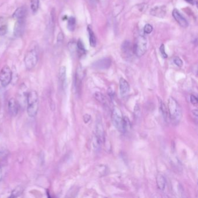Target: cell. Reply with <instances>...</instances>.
Instances as JSON below:
<instances>
[{
  "label": "cell",
  "instance_id": "cell-27",
  "mask_svg": "<svg viewBox=\"0 0 198 198\" xmlns=\"http://www.w3.org/2000/svg\"><path fill=\"white\" fill-rule=\"evenodd\" d=\"M77 49H78V51H79V53H80L81 54H83L86 52V50H85L84 44L80 40H79L77 41Z\"/></svg>",
  "mask_w": 198,
  "mask_h": 198
},
{
  "label": "cell",
  "instance_id": "cell-32",
  "mask_svg": "<svg viewBox=\"0 0 198 198\" xmlns=\"http://www.w3.org/2000/svg\"><path fill=\"white\" fill-rule=\"evenodd\" d=\"M90 119H91V116L89 115L88 114H86L83 116V120H84V122L85 123H88V122L90 120Z\"/></svg>",
  "mask_w": 198,
  "mask_h": 198
},
{
  "label": "cell",
  "instance_id": "cell-29",
  "mask_svg": "<svg viewBox=\"0 0 198 198\" xmlns=\"http://www.w3.org/2000/svg\"><path fill=\"white\" fill-rule=\"evenodd\" d=\"M153 31V27L150 24H147L144 26L143 31L146 34H150Z\"/></svg>",
  "mask_w": 198,
  "mask_h": 198
},
{
  "label": "cell",
  "instance_id": "cell-11",
  "mask_svg": "<svg viewBox=\"0 0 198 198\" xmlns=\"http://www.w3.org/2000/svg\"><path fill=\"white\" fill-rule=\"evenodd\" d=\"M173 18L177 21V22L182 27L186 28L188 26V22L187 19L183 16L177 9H174L173 11Z\"/></svg>",
  "mask_w": 198,
  "mask_h": 198
},
{
  "label": "cell",
  "instance_id": "cell-15",
  "mask_svg": "<svg viewBox=\"0 0 198 198\" xmlns=\"http://www.w3.org/2000/svg\"><path fill=\"white\" fill-rule=\"evenodd\" d=\"M119 88L120 94L123 97L127 95L130 90V86L128 83L123 78H121L120 80Z\"/></svg>",
  "mask_w": 198,
  "mask_h": 198
},
{
  "label": "cell",
  "instance_id": "cell-3",
  "mask_svg": "<svg viewBox=\"0 0 198 198\" xmlns=\"http://www.w3.org/2000/svg\"><path fill=\"white\" fill-rule=\"evenodd\" d=\"M133 53L138 56L141 57L147 50V40L143 35H139L137 38L135 43L132 46Z\"/></svg>",
  "mask_w": 198,
  "mask_h": 198
},
{
  "label": "cell",
  "instance_id": "cell-6",
  "mask_svg": "<svg viewBox=\"0 0 198 198\" xmlns=\"http://www.w3.org/2000/svg\"><path fill=\"white\" fill-rule=\"evenodd\" d=\"M12 78V72L10 67L4 66L0 71V83L2 86L6 87L10 84Z\"/></svg>",
  "mask_w": 198,
  "mask_h": 198
},
{
  "label": "cell",
  "instance_id": "cell-33",
  "mask_svg": "<svg viewBox=\"0 0 198 198\" xmlns=\"http://www.w3.org/2000/svg\"><path fill=\"white\" fill-rule=\"evenodd\" d=\"M58 42H62V41L63 40V35L62 34V33H59V34H58Z\"/></svg>",
  "mask_w": 198,
  "mask_h": 198
},
{
  "label": "cell",
  "instance_id": "cell-34",
  "mask_svg": "<svg viewBox=\"0 0 198 198\" xmlns=\"http://www.w3.org/2000/svg\"><path fill=\"white\" fill-rule=\"evenodd\" d=\"M185 1L191 5H195L196 2V0H185Z\"/></svg>",
  "mask_w": 198,
  "mask_h": 198
},
{
  "label": "cell",
  "instance_id": "cell-17",
  "mask_svg": "<svg viewBox=\"0 0 198 198\" xmlns=\"http://www.w3.org/2000/svg\"><path fill=\"white\" fill-rule=\"evenodd\" d=\"M122 51L123 53L127 56H130L132 54H134L132 46L131 43L128 41H125L122 44Z\"/></svg>",
  "mask_w": 198,
  "mask_h": 198
},
{
  "label": "cell",
  "instance_id": "cell-26",
  "mask_svg": "<svg viewBox=\"0 0 198 198\" xmlns=\"http://www.w3.org/2000/svg\"><path fill=\"white\" fill-rule=\"evenodd\" d=\"M76 26V19L73 17H71L68 20L67 27L69 30L73 31L75 29Z\"/></svg>",
  "mask_w": 198,
  "mask_h": 198
},
{
  "label": "cell",
  "instance_id": "cell-23",
  "mask_svg": "<svg viewBox=\"0 0 198 198\" xmlns=\"http://www.w3.org/2000/svg\"><path fill=\"white\" fill-rule=\"evenodd\" d=\"M23 189L22 187H19V186L17 187L16 188H15L12 191L10 197H11V198H16V197L20 196V195L23 192Z\"/></svg>",
  "mask_w": 198,
  "mask_h": 198
},
{
  "label": "cell",
  "instance_id": "cell-5",
  "mask_svg": "<svg viewBox=\"0 0 198 198\" xmlns=\"http://www.w3.org/2000/svg\"><path fill=\"white\" fill-rule=\"evenodd\" d=\"M112 123L114 126L120 132H124L123 129V116L122 112L118 107H114L112 113Z\"/></svg>",
  "mask_w": 198,
  "mask_h": 198
},
{
  "label": "cell",
  "instance_id": "cell-24",
  "mask_svg": "<svg viewBox=\"0 0 198 198\" xmlns=\"http://www.w3.org/2000/svg\"><path fill=\"white\" fill-rule=\"evenodd\" d=\"M39 4H40V0H31V10L33 12H36L38 10L39 8Z\"/></svg>",
  "mask_w": 198,
  "mask_h": 198
},
{
  "label": "cell",
  "instance_id": "cell-12",
  "mask_svg": "<svg viewBox=\"0 0 198 198\" xmlns=\"http://www.w3.org/2000/svg\"><path fill=\"white\" fill-rule=\"evenodd\" d=\"M95 136L98 138L102 142L104 139V130L102 124L101 120L98 119L95 125Z\"/></svg>",
  "mask_w": 198,
  "mask_h": 198
},
{
  "label": "cell",
  "instance_id": "cell-13",
  "mask_svg": "<svg viewBox=\"0 0 198 198\" xmlns=\"http://www.w3.org/2000/svg\"><path fill=\"white\" fill-rule=\"evenodd\" d=\"M27 14V10L25 6H20L17 8L13 14V17L17 20L25 19Z\"/></svg>",
  "mask_w": 198,
  "mask_h": 198
},
{
  "label": "cell",
  "instance_id": "cell-2",
  "mask_svg": "<svg viewBox=\"0 0 198 198\" xmlns=\"http://www.w3.org/2000/svg\"><path fill=\"white\" fill-rule=\"evenodd\" d=\"M26 105L28 116L30 117H35L38 109V95L36 91L29 92Z\"/></svg>",
  "mask_w": 198,
  "mask_h": 198
},
{
  "label": "cell",
  "instance_id": "cell-19",
  "mask_svg": "<svg viewBox=\"0 0 198 198\" xmlns=\"http://www.w3.org/2000/svg\"><path fill=\"white\" fill-rule=\"evenodd\" d=\"M87 30L89 34V41H90V44L91 46L92 47H95L97 44V39L96 37L94 34V33L92 29V27L91 26H88Z\"/></svg>",
  "mask_w": 198,
  "mask_h": 198
},
{
  "label": "cell",
  "instance_id": "cell-25",
  "mask_svg": "<svg viewBox=\"0 0 198 198\" xmlns=\"http://www.w3.org/2000/svg\"><path fill=\"white\" fill-rule=\"evenodd\" d=\"M131 128V122L129 119L126 116H123V129L124 132H125L128 129Z\"/></svg>",
  "mask_w": 198,
  "mask_h": 198
},
{
  "label": "cell",
  "instance_id": "cell-1",
  "mask_svg": "<svg viewBox=\"0 0 198 198\" xmlns=\"http://www.w3.org/2000/svg\"><path fill=\"white\" fill-rule=\"evenodd\" d=\"M168 113L171 121L173 124H178L182 117V109L177 101L170 97L168 100Z\"/></svg>",
  "mask_w": 198,
  "mask_h": 198
},
{
  "label": "cell",
  "instance_id": "cell-18",
  "mask_svg": "<svg viewBox=\"0 0 198 198\" xmlns=\"http://www.w3.org/2000/svg\"><path fill=\"white\" fill-rule=\"evenodd\" d=\"M8 21L2 16H0V36H4L8 31Z\"/></svg>",
  "mask_w": 198,
  "mask_h": 198
},
{
  "label": "cell",
  "instance_id": "cell-9",
  "mask_svg": "<svg viewBox=\"0 0 198 198\" xmlns=\"http://www.w3.org/2000/svg\"><path fill=\"white\" fill-rule=\"evenodd\" d=\"M29 92H27V88L25 84H22L20 86L19 90V94H18V100L19 105L21 106H25L27 105V98Z\"/></svg>",
  "mask_w": 198,
  "mask_h": 198
},
{
  "label": "cell",
  "instance_id": "cell-30",
  "mask_svg": "<svg viewBox=\"0 0 198 198\" xmlns=\"http://www.w3.org/2000/svg\"><path fill=\"white\" fill-rule=\"evenodd\" d=\"M160 52L163 58H168V55L165 52V48L164 44H162L160 46Z\"/></svg>",
  "mask_w": 198,
  "mask_h": 198
},
{
  "label": "cell",
  "instance_id": "cell-21",
  "mask_svg": "<svg viewBox=\"0 0 198 198\" xmlns=\"http://www.w3.org/2000/svg\"><path fill=\"white\" fill-rule=\"evenodd\" d=\"M94 97L96 100L102 104H105L107 102L106 97H105V95L101 92H95L94 95Z\"/></svg>",
  "mask_w": 198,
  "mask_h": 198
},
{
  "label": "cell",
  "instance_id": "cell-35",
  "mask_svg": "<svg viewBox=\"0 0 198 198\" xmlns=\"http://www.w3.org/2000/svg\"><path fill=\"white\" fill-rule=\"evenodd\" d=\"M192 113H193V115H194L195 117H198V112L197 109H194L193 111H192Z\"/></svg>",
  "mask_w": 198,
  "mask_h": 198
},
{
  "label": "cell",
  "instance_id": "cell-31",
  "mask_svg": "<svg viewBox=\"0 0 198 198\" xmlns=\"http://www.w3.org/2000/svg\"><path fill=\"white\" fill-rule=\"evenodd\" d=\"M190 101L192 105H197V103H198V99L195 95H191L190 96Z\"/></svg>",
  "mask_w": 198,
  "mask_h": 198
},
{
  "label": "cell",
  "instance_id": "cell-7",
  "mask_svg": "<svg viewBox=\"0 0 198 198\" xmlns=\"http://www.w3.org/2000/svg\"><path fill=\"white\" fill-rule=\"evenodd\" d=\"M19 104L15 98H12L9 99L8 102V109L9 113L12 116H16L19 110Z\"/></svg>",
  "mask_w": 198,
  "mask_h": 198
},
{
  "label": "cell",
  "instance_id": "cell-16",
  "mask_svg": "<svg viewBox=\"0 0 198 198\" xmlns=\"http://www.w3.org/2000/svg\"><path fill=\"white\" fill-rule=\"evenodd\" d=\"M156 181L158 188L161 191H164L166 186V180L162 173H158L156 176Z\"/></svg>",
  "mask_w": 198,
  "mask_h": 198
},
{
  "label": "cell",
  "instance_id": "cell-4",
  "mask_svg": "<svg viewBox=\"0 0 198 198\" xmlns=\"http://www.w3.org/2000/svg\"><path fill=\"white\" fill-rule=\"evenodd\" d=\"M38 61V55L36 48H31L27 51L24 58L26 68L30 71L36 66Z\"/></svg>",
  "mask_w": 198,
  "mask_h": 198
},
{
  "label": "cell",
  "instance_id": "cell-28",
  "mask_svg": "<svg viewBox=\"0 0 198 198\" xmlns=\"http://www.w3.org/2000/svg\"><path fill=\"white\" fill-rule=\"evenodd\" d=\"M173 62L175 65H176L178 67H181L183 65V62L181 58L178 56H176L173 58Z\"/></svg>",
  "mask_w": 198,
  "mask_h": 198
},
{
  "label": "cell",
  "instance_id": "cell-20",
  "mask_svg": "<svg viewBox=\"0 0 198 198\" xmlns=\"http://www.w3.org/2000/svg\"><path fill=\"white\" fill-rule=\"evenodd\" d=\"M66 79V69L65 66H62L59 70V79L62 86H64Z\"/></svg>",
  "mask_w": 198,
  "mask_h": 198
},
{
  "label": "cell",
  "instance_id": "cell-10",
  "mask_svg": "<svg viewBox=\"0 0 198 198\" xmlns=\"http://www.w3.org/2000/svg\"><path fill=\"white\" fill-rule=\"evenodd\" d=\"M25 29V19H19L17 20L15 25L14 26V33L16 37H20L24 33Z\"/></svg>",
  "mask_w": 198,
  "mask_h": 198
},
{
  "label": "cell",
  "instance_id": "cell-36",
  "mask_svg": "<svg viewBox=\"0 0 198 198\" xmlns=\"http://www.w3.org/2000/svg\"><path fill=\"white\" fill-rule=\"evenodd\" d=\"M2 168L0 166V182L2 180Z\"/></svg>",
  "mask_w": 198,
  "mask_h": 198
},
{
  "label": "cell",
  "instance_id": "cell-8",
  "mask_svg": "<svg viewBox=\"0 0 198 198\" xmlns=\"http://www.w3.org/2000/svg\"><path fill=\"white\" fill-rule=\"evenodd\" d=\"M112 61L110 58H102L92 63V67L97 69H107L111 65Z\"/></svg>",
  "mask_w": 198,
  "mask_h": 198
},
{
  "label": "cell",
  "instance_id": "cell-14",
  "mask_svg": "<svg viewBox=\"0 0 198 198\" xmlns=\"http://www.w3.org/2000/svg\"><path fill=\"white\" fill-rule=\"evenodd\" d=\"M166 8L165 6H156L151 10V14L152 15L159 17V18H163L166 15Z\"/></svg>",
  "mask_w": 198,
  "mask_h": 198
},
{
  "label": "cell",
  "instance_id": "cell-22",
  "mask_svg": "<svg viewBox=\"0 0 198 198\" xmlns=\"http://www.w3.org/2000/svg\"><path fill=\"white\" fill-rule=\"evenodd\" d=\"M160 112L162 114L163 117L165 119H167L168 116V109L166 107L165 104L164 103V102L162 100L160 101Z\"/></svg>",
  "mask_w": 198,
  "mask_h": 198
}]
</instances>
